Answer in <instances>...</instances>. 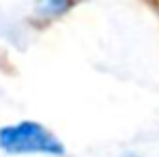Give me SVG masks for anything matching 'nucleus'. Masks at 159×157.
I'll list each match as a JSON object with an SVG mask.
<instances>
[{"instance_id":"nucleus-3","label":"nucleus","mask_w":159,"mask_h":157,"mask_svg":"<svg viewBox=\"0 0 159 157\" xmlns=\"http://www.w3.org/2000/svg\"><path fill=\"white\" fill-rule=\"evenodd\" d=\"M120 157H140V155H135V153H125V155H120Z\"/></svg>"},{"instance_id":"nucleus-1","label":"nucleus","mask_w":159,"mask_h":157,"mask_svg":"<svg viewBox=\"0 0 159 157\" xmlns=\"http://www.w3.org/2000/svg\"><path fill=\"white\" fill-rule=\"evenodd\" d=\"M0 151L7 155L65 157V142L39 121H17L0 127Z\"/></svg>"},{"instance_id":"nucleus-2","label":"nucleus","mask_w":159,"mask_h":157,"mask_svg":"<svg viewBox=\"0 0 159 157\" xmlns=\"http://www.w3.org/2000/svg\"><path fill=\"white\" fill-rule=\"evenodd\" d=\"M73 4L75 0H37V15L43 20H56L65 15Z\"/></svg>"}]
</instances>
